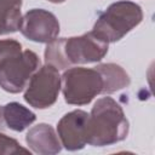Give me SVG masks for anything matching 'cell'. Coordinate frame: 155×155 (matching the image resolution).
Returning a JSON list of instances; mask_svg holds the SVG:
<instances>
[{
	"mask_svg": "<svg viewBox=\"0 0 155 155\" xmlns=\"http://www.w3.org/2000/svg\"><path fill=\"white\" fill-rule=\"evenodd\" d=\"M108 51V42L93 33L80 38L52 41L45 51L46 62L57 69H63L70 63H88L103 58Z\"/></svg>",
	"mask_w": 155,
	"mask_h": 155,
	"instance_id": "6da1fadb",
	"label": "cell"
},
{
	"mask_svg": "<svg viewBox=\"0 0 155 155\" xmlns=\"http://www.w3.org/2000/svg\"><path fill=\"white\" fill-rule=\"evenodd\" d=\"M21 48L15 40H0V86L12 93L21 92L39 67L38 56Z\"/></svg>",
	"mask_w": 155,
	"mask_h": 155,
	"instance_id": "7a4b0ae2",
	"label": "cell"
},
{
	"mask_svg": "<svg viewBox=\"0 0 155 155\" xmlns=\"http://www.w3.org/2000/svg\"><path fill=\"white\" fill-rule=\"evenodd\" d=\"M142 21V10L130 1H120L110 5L97 19L93 34L99 39L117 41Z\"/></svg>",
	"mask_w": 155,
	"mask_h": 155,
	"instance_id": "3957f363",
	"label": "cell"
},
{
	"mask_svg": "<svg viewBox=\"0 0 155 155\" xmlns=\"http://www.w3.org/2000/svg\"><path fill=\"white\" fill-rule=\"evenodd\" d=\"M62 81L65 102L70 104H86L103 91V79L97 69H69Z\"/></svg>",
	"mask_w": 155,
	"mask_h": 155,
	"instance_id": "277c9868",
	"label": "cell"
},
{
	"mask_svg": "<svg viewBox=\"0 0 155 155\" xmlns=\"http://www.w3.org/2000/svg\"><path fill=\"white\" fill-rule=\"evenodd\" d=\"M59 75L57 68L48 64L42 67L30 80L24 99L35 108L52 105L59 91Z\"/></svg>",
	"mask_w": 155,
	"mask_h": 155,
	"instance_id": "5b68a950",
	"label": "cell"
},
{
	"mask_svg": "<svg viewBox=\"0 0 155 155\" xmlns=\"http://www.w3.org/2000/svg\"><path fill=\"white\" fill-rule=\"evenodd\" d=\"M21 31L24 36L38 42L53 41L59 31V24L56 17L45 10L34 8L25 13L19 22Z\"/></svg>",
	"mask_w": 155,
	"mask_h": 155,
	"instance_id": "8992f818",
	"label": "cell"
},
{
	"mask_svg": "<svg viewBox=\"0 0 155 155\" xmlns=\"http://www.w3.org/2000/svg\"><path fill=\"white\" fill-rule=\"evenodd\" d=\"M87 120L88 115L81 110L69 113L61 120L58 130L65 148L76 149L82 147L84 142L81 140V138L87 134Z\"/></svg>",
	"mask_w": 155,
	"mask_h": 155,
	"instance_id": "52a82bcc",
	"label": "cell"
},
{
	"mask_svg": "<svg viewBox=\"0 0 155 155\" xmlns=\"http://www.w3.org/2000/svg\"><path fill=\"white\" fill-rule=\"evenodd\" d=\"M21 0H0V34L16 31L21 22Z\"/></svg>",
	"mask_w": 155,
	"mask_h": 155,
	"instance_id": "ba28073f",
	"label": "cell"
},
{
	"mask_svg": "<svg viewBox=\"0 0 155 155\" xmlns=\"http://www.w3.org/2000/svg\"><path fill=\"white\" fill-rule=\"evenodd\" d=\"M4 117L12 130L22 131L35 120V114L18 103H10L2 109Z\"/></svg>",
	"mask_w": 155,
	"mask_h": 155,
	"instance_id": "9c48e42d",
	"label": "cell"
},
{
	"mask_svg": "<svg viewBox=\"0 0 155 155\" xmlns=\"http://www.w3.org/2000/svg\"><path fill=\"white\" fill-rule=\"evenodd\" d=\"M98 71L107 74L110 78H104L103 79V91L102 92H113L116 91L119 88H121L125 85H128L130 80L127 78V74L124 73V70L115 65V64H104V65H99L96 68Z\"/></svg>",
	"mask_w": 155,
	"mask_h": 155,
	"instance_id": "30bf717a",
	"label": "cell"
},
{
	"mask_svg": "<svg viewBox=\"0 0 155 155\" xmlns=\"http://www.w3.org/2000/svg\"><path fill=\"white\" fill-rule=\"evenodd\" d=\"M50 1H52V2H62L64 0H50Z\"/></svg>",
	"mask_w": 155,
	"mask_h": 155,
	"instance_id": "8fae6325",
	"label": "cell"
}]
</instances>
